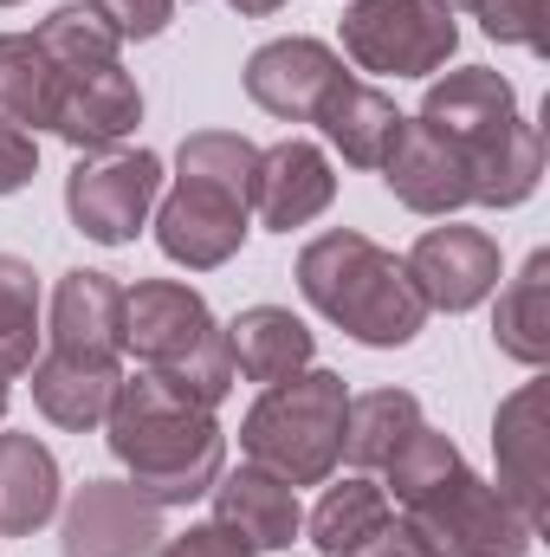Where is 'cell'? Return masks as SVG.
I'll return each instance as SVG.
<instances>
[{
    "label": "cell",
    "instance_id": "obj_10",
    "mask_svg": "<svg viewBox=\"0 0 550 557\" xmlns=\"http://www.w3.org/2000/svg\"><path fill=\"white\" fill-rule=\"evenodd\" d=\"M162 539V506L130 480H85L59 519V557H155Z\"/></svg>",
    "mask_w": 550,
    "mask_h": 557
},
{
    "label": "cell",
    "instance_id": "obj_32",
    "mask_svg": "<svg viewBox=\"0 0 550 557\" xmlns=\"http://www.w3.org/2000/svg\"><path fill=\"white\" fill-rule=\"evenodd\" d=\"M155 557H260V552H247L227 525H188V532H175V539H162L155 545Z\"/></svg>",
    "mask_w": 550,
    "mask_h": 557
},
{
    "label": "cell",
    "instance_id": "obj_17",
    "mask_svg": "<svg viewBox=\"0 0 550 557\" xmlns=\"http://www.w3.org/2000/svg\"><path fill=\"white\" fill-rule=\"evenodd\" d=\"M46 337H52V350L124 363V285L111 273H98V267H72L52 285Z\"/></svg>",
    "mask_w": 550,
    "mask_h": 557
},
{
    "label": "cell",
    "instance_id": "obj_23",
    "mask_svg": "<svg viewBox=\"0 0 550 557\" xmlns=\"http://www.w3.org/2000/svg\"><path fill=\"white\" fill-rule=\"evenodd\" d=\"M492 344L525 363V370H545L550 363V253L538 247L518 278L499 285V305H492Z\"/></svg>",
    "mask_w": 550,
    "mask_h": 557
},
{
    "label": "cell",
    "instance_id": "obj_12",
    "mask_svg": "<svg viewBox=\"0 0 550 557\" xmlns=\"http://www.w3.org/2000/svg\"><path fill=\"white\" fill-rule=\"evenodd\" d=\"M247 98L278 117V124H317V111L330 104V91L350 78L343 72V52H330L324 39H304V33H291V39H266L253 59H247Z\"/></svg>",
    "mask_w": 550,
    "mask_h": 557
},
{
    "label": "cell",
    "instance_id": "obj_3",
    "mask_svg": "<svg viewBox=\"0 0 550 557\" xmlns=\"http://www.w3.org/2000/svg\"><path fill=\"white\" fill-rule=\"evenodd\" d=\"M253 175L260 149L240 131H195L175 149V188L155 201V247L188 267H227L253 234Z\"/></svg>",
    "mask_w": 550,
    "mask_h": 557
},
{
    "label": "cell",
    "instance_id": "obj_34",
    "mask_svg": "<svg viewBox=\"0 0 550 557\" xmlns=\"http://www.w3.org/2000/svg\"><path fill=\"white\" fill-rule=\"evenodd\" d=\"M343 557H421V552H414V539L402 532V519H389L376 539H363L357 552H343Z\"/></svg>",
    "mask_w": 550,
    "mask_h": 557
},
{
    "label": "cell",
    "instance_id": "obj_20",
    "mask_svg": "<svg viewBox=\"0 0 550 557\" xmlns=\"http://www.w3.org/2000/svg\"><path fill=\"white\" fill-rule=\"evenodd\" d=\"M65 499L59 460L39 434H0V539H33Z\"/></svg>",
    "mask_w": 550,
    "mask_h": 557
},
{
    "label": "cell",
    "instance_id": "obj_22",
    "mask_svg": "<svg viewBox=\"0 0 550 557\" xmlns=\"http://www.w3.org/2000/svg\"><path fill=\"white\" fill-rule=\"evenodd\" d=\"M402 111H396V98L389 91H376V85H363L357 72L330 91V104L317 111V131L330 137V149L350 162V169H383V156L396 149L402 137Z\"/></svg>",
    "mask_w": 550,
    "mask_h": 557
},
{
    "label": "cell",
    "instance_id": "obj_38",
    "mask_svg": "<svg viewBox=\"0 0 550 557\" xmlns=\"http://www.w3.org/2000/svg\"><path fill=\"white\" fill-rule=\"evenodd\" d=\"M0 7H20V0H0Z\"/></svg>",
    "mask_w": 550,
    "mask_h": 557
},
{
    "label": "cell",
    "instance_id": "obj_29",
    "mask_svg": "<svg viewBox=\"0 0 550 557\" xmlns=\"http://www.w3.org/2000/svg\"><path fill=\"white\" fill-rule=\"evenodd\" d=\"M460 467H466V460H460V447H453L440 428H427V421H421L409 441L383 460V493H389V506H414L421 493H434V486H440L447 473H460Z\"/></svg>",
    "mask_w": 550,
    "mask_h": 557
},
{
    "label": "cell",
    "instance_id": "obj_37",
    "mask_svg": "<svg viewBox=\"0 0 550 557\" xmlns=\"http://www.w3.org/2000/svg\"><path fill=\"white\" fill-rule=\"evenodd\" d=\"M7 403H13V389H7V376H0V416H7Z\"/></svg>",
    "mask_w": 550,
    "mask_h": 557
},
{
    "label": "cell",
    "instance_id": "obj_26",
    "mask_svg": "<svg viewBox=\"0 0 550 557\" xmlns=\"http://www.w3.org/2000/svg\"><path fill=\"white\" fill-rule=\"evenodd\" d=\"M421 428V403L409 389H370V396H350V416H343V460L357 473H383V460Z\"/></svg>",
    "mask_w": 550,
    "mask_h": 557
},
{
    "label": "cell",
    "instance_id": "obj_25",
    "mask_svg": "<svg viewBox=\"0 0 550 557\" xmlns=\"http://www.w3.org/2000/svg\"><path fill=\"white\" fill-rule=\"evenodd\" d=\"M389 519H396L389 493H383V486H376L370 473H350V480L324 486V499L311 506L304 532H311L317 557H343V552H357L363 539H376V532H383Z\"/></svg>",
    "mask_w": 550,
    "mask_h": 557
},
{
    "label": "cell",
    "instance_id": "obj_15",
    "mask_svg": "<svg viewBox=\"0 0 550 557\" xmlns=\"http://www.w3.org/2000/svg\"><path fill=\"white\" fill-rule=\"evenodd\" d=\"M137 124H142V91H137V78L124 72V59H117V65L65 78L52 137L72 143L78 156H104V149H124L137 137Z\"/></svg>",
    "mask_w": 550,
    "mask_h": 557
},
{
    "label": "cell",
    "instance_id": "obj_11",
    "mask_svg": "<svg viewBox=\"0 0 550 557\" xmlns=\"http://www.w3.org/2000/svg\"><path fill=\"white\" fill-rule=\"evenodd\" d=\"M402 267H409L421 305H427V311H447V318H460V311L486 305V298L499 292V278H505L499 240H492L486 227H460V221L427 227V234L409 247V260H402Z\"/></svg>",
    "mask_w": 550,
    "mask_h": 557
},
{
    "label": "cell",
    "instance_id": "obj_19",
    "mask_svg": "<svg viewBox=\"0 0 550 557\" xmlns=\"http://www.w3.org/2000/svg\"><path fill=\"white\" fill-rule=\"evenodd\" d=\"M33 409L65 428V434H91L104 428L111 403H117V383H124V363H104V357H72V350H46L33 357Z\"/></svg>",
    "mask_w": 550,
    "mask_h": 557
},
{
    "label": "cell",
    "instance_id": "obj_4",
    "mask_svg": "<svg viewBox=\"0 0 550 557\" xmlns=\"http://www.w3.org/2000/svg\"><path fill=\"white\" fill-rule=\"evenodd\" d=\"M298 292L317 318H330L343 337L370 350H402L427 324L409 267L357 227H330L298 253Z\"/></svg>",
    "mask_w": 550,
    "mask_h": 557
},
{
    "label": "cell",
    "instance_id": "obj_30",
    "mask_svg": "<svg viewBox=\"0 0 550 557\" xmlns=\"http://www.w3.org/2000/svg\"><path fill=\"white\" fill-rule=\"evenodd\" d=\"M473 20L486 26V39L518 46V52H545V0H473Z\"/></svg>",
    "mask_w": 550,
    "mask_h": 557
},
{
    "label": "cell",
    "instance_id": "obj_33",
    "mask_svg": "<svg viewBox=\"0 0 550 557\" xmlns=\"http://www.w3.org/2000/svg\"><path fill=\"white\" fill-rule=\"evenodd\" d=\"M33 169H39V143L0 117V195H20L33 182Z\"/></svg>",
    "mask_w": 550,
    "mask_h": 557
},
{
    "label": "cell",
    "instance_id": "obj_24",
    "mask_svg": "<svg viewBox=\"0 0 550 557\" xmlns=\"http://www.w3.org/2000/svg\"><path fill=\"white\" fill-rule=\"evenodd\" d=\"M59 91H65V72L46 59V46L33 33H0V117L39 137L59 117Z\"/></svg>",
    "mask_w": 550,
    "mask_h": 557
},
{
    "label": "cell",
    "instance_id": "obj_2",
    "mask_svg": "<svg viewBox=\"0 0 550 557\" xmlns=\"http://www.w3.org/2000/svg\"><path fill=\"white\" fill-rule=\"evenodd\" d=\"M104 441L117 454V467L130 473L142 499L168 506H195L214 493V480L227 473V434L214 409H195L182 396H168L149 370L117 383V403L104 416Z\"/></svg>",
    "mask_w": 550,
    "mask_h": 557
},
{
    "label": "cell",
    "instance_id": "obj_35",
    "mask_svg": "<svg viewBox=\"0 0 550 557\" xmlns=\"http://www.w3.org/2000/svg\"><path fill=\"white\" fill-rule=\"evenodd\" d=\"M227 7H234V13H247V20H266V13L285 7V0H227Z\"/></svg>",
    "mask_w": 550,
    "mask_h": 557
},
{
    "label": "cell",
    "instance_id": "obj_14",
    "mask_svg": "<svg viewBox=\"0 0 550 557\" xmlns=\"http://www.w3.org/2000/svg\"><path fill=\"white\" fill-rule=\"evenodd\" d=\"M376 175L389 182V195H396L402 208H414V214L447 221V214L473 208V175H466V156L440 137V131H427L421 117H409V124H402V137H396V149L383 156V169H376Z\"/></svg>",
    "mask_w": 550,
    "mask_h": 557
},
{
    "label": "cell",
    "instance_id": "obj_21",
    "mask_svg": "<svg viewBox=\"0 0 550 557\" xmlns=\"http://www.w3.org/2000/svg\"><path fill=\"white\" fill-rule=\"evenodd\" d=\"M227 344H234V370L247 383H260V389L298 376V370H311V357H317L311 324L298 311H285V305H247L227 324Z\"/></svg>",
    "mask_w": 550,
    "mask_h": 557
},
{
    "label": "cell",
    "instance_id": "obj_1",
    "mask_svg": "<svg viewBox=\"0 0 550 557\" xmlns=\"http://www.w3.org/2000/svg\"><path fill=\"white\" fill-rule=\"evenodd\" d=\"M421 124L440 131L466 156L479 208H525L538 195V182H545V137H538V124H525L512 78H499L492 65L434 72L427 98H421Z\"/></svg>",
    "mask_w": 550,
    "mask_h": 557
},
{
    "label": "cell",
    "instance_id": "obj_8",
    "mask_svg": "<svg viewBox=\"0 0 550 557\" xmlns=\"http://www.w3.org/2000/svg\"><path fill=\"white\" fill-rule=\"evenodd\" d=\"M337 33L343 59L383 78H434L460 52V20L434 0H350Z\"/></svg>",
    "mask_w": 550,
    "mask_h": 557
},
{
    "label": "cell",
    "instance_id": "obj_6",
    "mask_svg": "<svg viewBox=\"0 0 550 557\" xmlns=\"http://www.w3.org/2000/svg\"><path fill=\"white\" fill-rule=\"evenodd\" d=\"M343 416H350L343 376L311 363L260 389V403L240 416V454L278 473L285 486H324L343 460Z\"/></svg>",
    "mask_w": 550,
    "mask_h": 557
},
{
    "label": "cell",
    "instance_id": "obj_16",
    "mask_svg": "<svg viewBox=\"0 0 550 557\" xmlns=\"http://www.w3.org/2000/svg\"><path fill=\"white\" fill-rule=\"evenodd\" d=\"M330 201H337V175H330V156L317 143L285 137L273 149H260V175H253V214H260V227H273V234L311 227Z\"/></svg>",
    "mask_w": 550,
    "mask_h": 557
},
{
    "label": "cell",
    "instance_id": "obj_9",
    "mask_svg": "<svg viewBox=\"0 0 550 557\" xmlns=\"http://www.w3.org/2000/svg\"><path fill=\"white\" fill-rule=\"evenodd\" d=\"M162 201V156L155 149H104L78 156L65 175V214L98 247H130Z\"/></svg>",
    "mask_w": 550,
    "mask_h": 557
},
{
    "label": "cell",
    "instance_id": "obj_28",
    "mask_svg": "<svg viewBox=\"0 0 550 557\" xmlns=\"http://www.w3.org/2000/svg\"><path fill=\"white\" fill-rule=\"evenodd\" d=\"M39 350V273L20 253H0V376H26Z\"/></svg>",
    "mask_w": 550,
    "mask_h": 557
},
{
    "label": "cell",
    "instance_id": "obj_5",
    "mask_svg": "<svg viewBox=\"0 0 550 557\" xmlns=\"http://www.w3.org/2000/svg\"><path fill=\"white\" fill-rule=\"evenodd\" d=\"M124 357H137L168 396L195 409H221L240 383L227 324L182 278H142L124 292Z\"/></svg>",
    "mask_w": 550,
    "mask_h": 557
},
{
    "label": "cell",
    "instance_id": "obj_31",
    "mask_svg": "<svg viewBox=\"0 0 550 557\" xmlns=\"http://www.w3.org/2000/svg\"><path fill=\"white\" fill-rule=\"evenodd\" d=\"M85 7H98L117 39H155V33H168L182 0H85Z\"/></svg>",
    "mask_w": 550,
    "mask_h": 557
},
{
    "label": "cell",
    "instance_id": "obj_36",
    "mask_svg": "<svg viewBox=\"0 0 550 557\" xmlns=\"http://www.w3.org/2000/svg\"><path fill=\"white\" fill-rule=\"evenodd\" d=\"M434 7H447V13H473V0H434Z\"/></svg>",
    "mask_w": 550,
    "mask_h": 557
},
{
    "label": "cell",
    "instance_id": "obj_18",
    "mask_svg": "<svg viewBox=\"0 0 550 557\" xmlns=\"http://www.w3.org/2000/svg\"><path fill=\"white\" fill-rule=\"evenodd\" d=\"M214 525H227L247 552H291V539L304 532L298 486H285L278 473L247 460L214 480Z\"/></svg>",
    "mask_w": 550,
    "mask_h": 557
},
{
    "label": "cell",
    "instance_id": "obj_27",
    "mask_svg": "<svg viewBox=\"0 0 550 557\" xmlns=\"http://www.w3.org/2000/svg\"><path fill=\"white\" fill-rule=\"evenodd\" d=\"M33 39L46 46V59H52L65 78L98 72V65H117V52H124V39L111 33V20H104L98 7H85V0L52 7V13L39 20V33H33Z\"/></svg>",
    "mask_w": 550,
    "mask_h": 557
},
{
    "label": "cell",
    "instance_id": "obj_13",
    "mask_svg": "<svg viewBox=\"0 0 550 557\" xmlns=\"http://www.w3.org/2000/svg\"><path fill=\"white\" fill-rule=\"evenodd\" d=\"M492 460L499 493L518 506L532 532H545V486H550V434H545V383H518L492 416Z\"/></svg>",
    "mask_w": 550,
    "mask_h": 557
},
{
    "label": "cell",
    "instance_id": "obj_7",
    "mask_svg": "<svg viewBox=\"0 0 550 557\" xmlns=\"http://www.w3.org/2000/svg\"><path fill=\"white\" fill-rule=\"evenodd\" d=\"M402 532L414 539L421 557H532V545H538V532L518 519V506L473 467L447 473L434 493L402 506Z\"/></svg>",
    "mask_w": 550,
    "mask_h": 557
}]
</instances>
